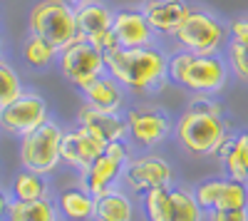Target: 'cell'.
Here are the masks:
<instances>
[{"mask_svg":"<svg viewBox=\"0 0 248 221\" xmlns=\"http://www.w3.org/2000/svg\"><path fill=\"white\" fill-rule=\"evenodd\" d=\"M176 137L189 154L216 157L229 137L221 105L209 95H194L176 122Z\"/></svg>","mask_w":248,"mask_h":221,"instance_id":"obj_1","label":"cell"},{"mask_svg":"<svg viewBox=\"0 0 248 221\" xmlns=\"http://www.w3.org/2000/svg\"><path fill=\"white\" fill-rule=\"evenodd\" d=\"M107 75L134 95H147L164 87V79L169 77V55L159 47H137L124 50L117 47L105 55Z\"/></svg>","mask_w":248,"mask_h":221,"instance_id":"obj_2","label":"cell"},{"mask_svg":"<svg viewBox=\"0 0 248 221\" xmlns=\"http://www.w3.org/2000/svg\"><path fill=\"white\" fill-rule=\"evenodd\" d=\"M229 63L221 55H194L176 50L169 55V79L191 95H218L229 82Z\"/></svg>","mask_w":248,"mask_h":221,"instance_id":"obj_3","label":"cell"},{"mask_svg":"<svg viewBox=\"0 0 248 221\" xmlns=\"http://www.w3.org/2000/svg\"><path fill=\"white\" fill-rule=\"evenodd\" d=\"M181 50L194 55H218L229 45V28L206 8H191L174 35Z\"/></svg>","mask_w":248,"mask_h":221,"instance_id":"obj_4","label":"cell"},{"mask_svg":"<svg viewBox=\"0 0 248 221\" xmlns=\"http://www.w3.org/2000/svg\"><path fill=\"white\" fill-rule=\"evenodd\" d=\"M28 28H30V35L47 40V43L55 45L57 50L67 47L79 35L75 8L67 0H40V3L30 10Z\"/></svg>","mask_w":248,"mask_h":221,"instance_id":"obj_5","label":"cell"},{"mask_svg":"<svg viewBox=\"0 0 248 221\" xmlns=\"http://www.w3.org/2000/svg\"><path fill=\"white\" fill-rule=\"evenodd\" d=\"M62 132L60 125H55L52 119L43 127L32 129L30 134L20 137V162L28 172H37V174H50L57 169V164L62 162Z\"/></svg>","mask_w":248,"mask_h":221,"instance_id":"obj_6","label":"cell"},{"mask_svg":"<svg viewBox=\"0 0 248 221\" xmlns=\"http://www.w3.org/2000/svg\"><path fill=\"white\" fill-rule=\"evenodd\" d=\"M60 70L65 75L67 82H72L77 90L87 87L92 79L105 75V55H102L87 37L77 35L67 47L60 50Z\"/></svg>","mask_w":248,"mask_h":221,"instance_id":"obj_7","label":"cell"},{"mask_svg":"<svg viewBox=\"0 0 248 221\" xmlns=\"http://www.w3.org/2000/svg\"><path fill=\"white\" fill-rule=\"evenodd\" d=\"M122 182L127 184V189H132L134 194H147L152 189H164L171 187L174 182V169L169 167V162L159 154H141V157H132L127 167H124Z\"/></svg>","mask_w":248,"mask_h":221,"instance_id":"obj_8","label":"cell"},{"mask_svg":"<svg viewBox=\"0 0 248 221\" xmlns=\"http://www.w3.org/2000/svg\"><path fill=\"white\" fill-rule=\"evenodd\" d=\"M129 149L124 142H112L105 147L92 167L87 172H82V187H85L92 196H102L105 191L114 189V182L124 174V167L129 162Z\"/></svg>","mask_w":248,"mask_h":221,"instance_id":"obj_9","label":"cell"},{"mask_svg":"<svg viewBox=\"0 0 248 221\" xmlns=\"http://www.w3.org/2000/svg\"><path fill=\"white\" fill-rule=\"evenodd\" d=\"M47 122V102L37 92H23L10 105L0 107V129L25 137Z\"/></svg>","mask_w":248,"mask_h":221,"instance_id":"obj_10","label":"cell"},{"mask_svg":"<svg viewBox=\"0 0 248 221\" xmlns=\"http://www.w3.org/2000/svg\"><path fill=\"white\" fill-rule=\"evenodd\" d=\"M196 202L199 206L209 211H229V209H246L248 206V184L236 182V179H209V182L199 184Z\"/></svg>","mask_w":248,"mask_h":221,"instance_id":"obj_11","label":"cell"},{"mask_svg":"<svg viewBox=\"0 0 248 221\" xmlns=\"http://www.w3.org/2000/svg\"><path fill=\"white\" fill-rule=\"evenodd\" d=\"M129 137L141 147H156L171 132L169 114L159 107H132L127 112Z\"/></svg>","mask_w":248,"mask_h":221,"instance_id":"obj_12","label":"cell"},{"mask_svg":"<svg viewBox=\"0 0 248 221\" xmlns=\"http://www.w3.org/2000/svg\"><path fill=\"white\" fill-rule=\"evenodd\" d=\"M112 32H114L117 45L124 47V50L152 47L154 35H156L141 8H122V10H117L114 23H112Z\"/></svg>","mask_w":248,"mask_h":221,"instance_id":"obj_13","label":"cell"},{"mask_svg":"<svg viewBox=\"0 0 248 221\" xmlns=\"http://www.w3.org/2000/svg\"><path fill=\"white\" fill-rule=\"evenodd\" d=\"M77 122L82 129H87L92 137H97L105 147L112 142H124V137L129 134L127 117H122L119 112H99L85 105L77 114Z\"/></svg>","mask_w":248,"mask_h":221,"instance_id":"obj_14","label":"cell"},{"mask_svg":"<svg viewBox=\"0 0 248 221\" xmlns=\"http://www.w3.org/2000/svg\"><path fill=\"white\" fill-rule=\"evenodd\" d=\"M102 152H105V144H102L97 137H92L87 129H82V127L70 129V132L62 134L60 154H62V162L70 164L72 169L87 172Z\"/></svg>","mask_w":248,"mask_h":221,"instance_id":"obj_15","label":"cell"},{"mask_svg":"<svg viewBox=\"0 0 248 221\" xmlns=\"http://www.w3.org/2000/svg\"><path fill=\"white\" fill-rule=\"evenodd\" d=\"M141 10L147 15L154 32L174 37L179 32L181 23L186 20V15H189L191 5L184 3V0H164V3H159V0H144Z\"/></svg>","mask_w":248,"mask_h":221,"instance_id":"obj_16","label":"cell"},{"mask_svg":"<svg viewBox=\"0 0 248 221\" xmlns=\"http://www.w3.org/2000/svg\"><path fill=\"white\" fill-rule=\"evenodd\" d=\"M79 92L85 97V105L94 107L99 112H119L122 105H124V87L114 77H109L107 72L99 75L97 79H92V82L87 87H82Z\"/></svg>","mask_w":248,"mask_h":221,"instance_id":"obj_17","label":"cell"},{"mask_svg":"<svg viewBox=\"0 0 248 221\" xmlns=\"http://www.w3.org/2000/svg\"><path fill=\"white\" fill-rule=\"evenodd\" d=\"M216 157L221 159V167L229 179L248 182V132L229 134Z\"/></svg>","mask_w":248,"mask_h":221,"instance_id":"obj_18","label":"cell"},{"mask_svg":"<svg viewBox=\"0 0 248 221\" xmlns=\"http://www.w3.org/2000/svg\"><path fill=\"white\" fill-rule=\"evenodd\" d=\"M75 17H77V32L82 37H97V35H105L112 32V23H114V13L105 5V3H85L75 8Z\"/></svg>","mask_w":248,"mask_h":221,"instance_id":"obj_19","label":"cell"},{"mask_svg":"<svg viewBox=\"0 0 248 221\" xmlns=\"http://www.w3.org/2000/svg\"><path fill=\"white\" fill-rule=\"evenodd\" d=\"M60 216L65 221H94V196L85 187H67L57 199Z\"/></svg>","mask_w":248,"mask_h":221,"instance_id":"obj_20","label":"cell"},{"mask_svg":"<svg viewBox=\"0 0 248 221\" xmlns=\"http://www.w3.org/2000/svg\"><path fill=\"white\" fill-rule=\"evenodd\" d=\"M94 221H134V206L122 189L94 196Z\"/></svg>","mask_w":248,"mask_h":221,"instance_id":"obj_21","label":"cell"},{"mask_svg":"<svg viewBox=\"0 0 248 221\" xmlns=\"http://www.w3.org/2000/svg\"><path fill=\"white\" fill-rule=\"evenodd\" d=\"M206 211L199 206L196 194L189 189H169V221H203Z\"/></svg>","mask_w":248,"mask_h":221,"instance_id":"obj_22","label":"cell"},{"mask_svg":"<svg viewBox=\"0 0 248 221\" xmlns=\"http://www.w3.org/2000/svg\"><path fill=\"white\" fill-rule=\"evenodd\" d=\"M13 202H40V199H47V182L45 174L37 172H20L13 179Z\"/></svg>","mask_w":248,"mask_h":221,"instance_id":"obj_23","label":"cell"},{"mask_svg":"<svg viewBox=\"0 0 248 221\" xmlns=\"http://www.w3.org/2000/svg\"><path fill=\"white\" fill-rule=\"evenodd\" d=\"M8 221H57V206L50 196L40 202H10Z\"/></svg>","mask_w":248,"mask_h":221,"instance_id":"obj_24","label":"cell"},{"mask_svg":"<svg viewBox=\"0 0 248 221\" xmlns=\"http://www.w3.org/2000/svg\"><path fill=\"white\" fill-rule=\"evenodd\" d=\"M57 57H60V50L37 35H28V40L23 43V60L32 70H47Z\"/></svg>","mask_w":248,"mask_h":221,"instance_id":"obj_25","label":"cell"},{"mask_svg":"<svg viewBox=\"0 0 248 221\" xmlns=\"http://www.w3.org/2000/svg\"><path fill=\"white\" fill-rule=\"evenodd\" d=\"M169 189H152L144 194V214L147 221H169Z\"/></svg>","mask_w":248,"mask_h":221,"instance_id":"obj_26","label":"cell"},{"mask_svg":"<svg viewBox=\"0 0 248 221\" xmlns=\"http://www.w3.org/2000/svg\"><path fill=\"white\" fill-rule=\"evenodd\" d=\"M23 85H20V79H17V72L0 60V107H5L10 105L13 99H17L20 95H23Z\"/></svg>","mask_w":248,"mask_h":221,"instance_id":"obj_27","label":"cell"},{"mask_svg":"<svg viewBox=\"0 0 248 221\" xmlns=\"http://www.w3.org/2000/svg\"><path fill=\"white\" fill-rule=\"evenodd\" d=\"M226 63H229V70L241 82H248V47L229 40V45H226Z\"/></svg>","mask_w":248,"mask_h":221,"instance_id":"obj_28","label":"cell"},{"mask_svg":"<svg viewBox=\"0 0 248 221\" xmlns=\"http://www.w3.org/2000/svg\"><path fill=\"white\" fill-rule=\"evenodd\" d=\"M229 37L231 43H238L243 47H248V15L246 17H236L229 25Z\"/></svg>","mask_w":248,"mask_h":221,"instance_id":"obj_29","label":"cell"},{"mask_svg":"<svg viewBox=\"0 0 248 221\" xmlns=\"http://www.w3.org/2000/svg\"><path fill=\"white\" fill-rule=\"evenodd\" d=\"M206 221H248L246 209H229V211H209Z\"/></svg>","mask_w":248,"mask_h":221,"instance_id":"obj_30","label":"cell"},{"mask_svg":"<svg viewBox=\"0 0 248 221\" xmlns=\"http://www.w3.org/2000/svg\"><path fill=\"white\" fill-rule=\"evenodd\" d=\"M10 202L13 199L0 189V221H8V206H10Z\"/></svg>","mask_w":248,"mask_h":221,"instance_id":"obj_31","label":"cell"},{"mask_svg":"<svg viewBox=\"0 0 248 221\" xmlns=\"http://www.w3.org/2000/svg\"><path fill=\"white\" fill-rule=\"evenodd\" d=\"M67 3H70L72 8H79V5H85V3H92V0H67Z\"/></svg>","mask_w":248,"mask_h":221,"instance_id":"obj_32","label":"cell"},{"mask_svg":"<svg viewBox=\"0 0 248 221\" xmlns=\"http://www.w3.org/2000/svg\"><path fill=\"white\" fill-rule=\"evenodd\" d=\"M0 55H3V40H0Z\"/></svg>","mask_w":248,"mask_h":221,"instance_id":"obj_33","label":"cell"},{"mask_svg":"<svg viewBox=\"0 0 248 221\" xmlns=\"http://www.w3.org/2000/svg\"><path fill=\"white\" fill-rule=\"evenodd\" d=\"M159 3H164V0H159Z\"/></svg>","mask_w":248,"mask_h":221,"instance_id":"obj_34","label":"cell"},{"mask_svg":"<svg viewBox=\"0 0 248 221\" xmlns=\"http://www.w3.org/2000/svg\"><path fill=\"white\" fill-rule=\"evenodd\" d=\"M246 211H248V206H246Z\"/></svg>","mask_w":248,"mask_h":221,"instance_id":"obj_35","label":"cell"}]
</instances>
